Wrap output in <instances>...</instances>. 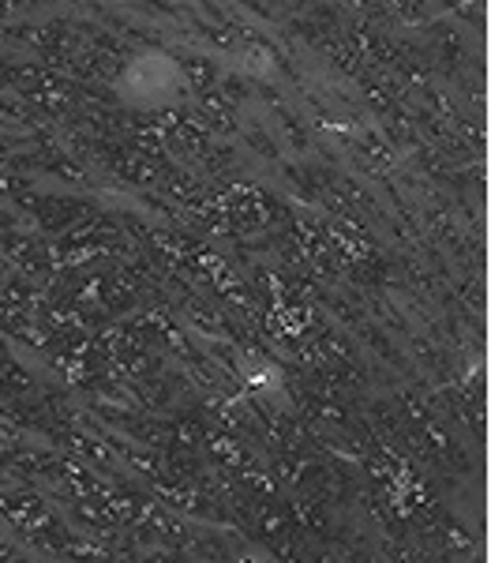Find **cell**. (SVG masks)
Instances as JSON below:
<instances>
[{"label": "cell", "mask_w": 491, "mask_h": 563, "mask_svg": "<svg viewBox=\"0 0 491 563\" xmlns=\"http://www.w3.org/2000/svg\"><path fill=\"white\" fill-rule=\"evenodd\" d=\"M184 68H188V79H192L199 90H210V83L217 79V68H214L210 61H203V57H188Z\"/></svg>", "instance_id": "obj_1"}]
</instances>
